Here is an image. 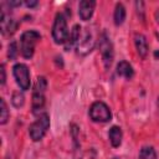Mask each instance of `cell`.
<instances>
[{"instance_id":"obj_1","label":"cell","mask_w":159,"mask_h":159,"mask_svg":"<svg viewBox=\"0 0 159 159\" xmlns=\"http://www.w3.org/2000/svg\"><path fill=\"white\" fill-rule=\"evenodd\" d=\"M41 39V35L35 30L25 31L20 37V51L25 58H31L36 47V43Z\"/></svg>"},{"instance_id":"obj_2","label":"cell","mask_w":159,"mask_h":159,"mask_svg":"<svg viewBox=\"0 0 159 159\" xmlns=\"http://www.w3.org/2000/svg\"><path fill=\"white\" fill-rule=\"evenodd\" d=\"M68 29H67V22L66 17L63 14L58 12L55 17L53 26H52V37L56 43H66L68 40Z\"/></svg>"},{"instance_id":"obj_3","label":"cell","mask_w":159,"mask_h":159,"mask_svg":"<svg viewBox=\"0 0 159 159\" xmlns=\"http://www.w3.org/2000/svg\"><path fill=\"white\" fill-rule=\"evenodd\" d=\"M48 127H50V117L47 113H42L29 128V133H30L31 139L34 142L41 140L43 138V135L46 134Z\"/></svg>"},{"instance_id":"obj_4","label":"cell","mask_w":159,"mask_h":159,"mask_svg":"<svg viewBox=\"0 0 159 159\" xmlns=\"http://www.w3.org/2000/svg\"><path fill=\"white\" fill-rule=\"evenodd\" d=\"M47 87V81L45 77H39L34 86L32 93V111L36 113L37 111L42 109L45 104V89Z\"/></svg>"},{"instance_id":"obj_5","label":"cell","mask_w":159,"mask_h":159,"mask_svg":"<svg viewBox=\"0 0 159 159\" xmlns=\"http://www.w3.org/2000/svg\"><path fill=\"white\" fill-rule=\"evenodd\" d=\"M89 117L93 122H97V123H106L108 120H111L112 118V113H111V109L109 107L104 103V102H101V101H97L94 102L91 108H89Z\"/></svg>"},{"instance_id":"obj_6","label":"cell","mask_w":159,"mask_h":159,"mask_svg":"<svg viewBox=\"0 0 159 159\" xmlns=\"http://www.w3.org/2000/svg\"><path fill=\"white\" fill-rule=\"evenodd\" d=\"M99 52H101L104 67L109 68L113 62L114 52H113V45L111 42V39L106 32H102V35L99 36Z\"/></svg>"},{"instance_id":"obj_7","label":"cell","mask_w":159,"mask_h":159,"mask_svg":"<svg viewBox=\"0 0 159 159\" xmlns=\"http://www.w3.org/2000/svg\"><path fill=\"white\" fill-rule=\"evenodd\" d=\"M12 73L16 80V83L22 91H26L30 88V72L26 65L24 63H16L12 67Z\"/></svg>"},{"instance_id":"obj_8","label":"cell","mask_w":159,"mask_h":159,"mask_svg":"<svg viewBox=\"0 0 159 159\" xmlns=\"http://www.w3.org/2000/svg\"><path fill=\"white\" fill-rule=\"evenodd\" d=\"M77 45H78V52H81V53H87L93 48L94 40H93V35L89 32L88 29H86L84 34L80 36Z\"/></svg>"},{"instance_id":"obj_9","label":"cell","mask_w":159,"mask_h":159,"mask_svg":"<svg viewBox=\"0 0 159 159\" xmlns=\"http://www.w3.org/2000/svg\"><path fill=\"white\" fill-rule=\"evenodd\" d=\"M96 1L93 0H82L78 5V15L83 21H87L92 17L94 11Z\"/></svg>"},{"instance_id":"obj_10","label":"cell","mask_w":159,"mask_h":159,"mask_svg":"<svg viewBox=\"0 0 159 159\" xmlns=\"http://www.w3.org/2000/svg\"><path fill=\"white\" fill-rule=\"evenodd\" d=\"M0 22H1V32L4 35H11L17 29V22L14 19H11L10 16H6L4 12L1 14Z\"/></svg>"},{"instance_id":"obj_11","label":"cell","mask_w":159,"mask_h":159,"mask_svg":"<svg viewBox=\"0 0 159 159\" xmlns=\"http://www.w3.org/2000/svg\"><path fill=\"white\" fill-rule=\"evenodd\" d=\"M134 43H135V48H137L138 55L142 58H145L147 55H148V42H147L145 36L142 35V34H135V36H134Z\"/></svg>"},{"instance_id":"obj_12","label":"cell","mask_w":159,"mask_h":159,"mask_svg":"<svg viewBox=\"0 0 159 159\" xmlns=\"http://www.w3.org/2000/svg\"><path fill=\"white\" fill-rule=\"evenodd\" d=\"M122 137H123V133H122V129H120L118 125H113V127L109 129V132H108L109 142H111V144H112L114 148H117V147L120 145V143H122Z\"/></svg>"},{"instance_id":"obj_13","label":"cell","mask_w":159,"mask_h":159,"mask_svg":"<svg viewBox=\"0 0 159 159\" xmlns=\"http://www.w3.org/2000/svg\"><path fill=\"white\" fill-rule=\"evenodd\" d=\"M117 73L120 76V77H124L127 80H130L134 75V71H133V67L130 66L129 62L127 61H120L118 65H117Z\"/></svg>"},{"instance_id":"obj_14","label":"cell","mask_w":159,"mask_h":159,"mask_svg":"<svg viewBox=\"0 0 159 159\" xmlns=\"http://www.w3.org/2000/svg\"><path fill=\"white\" fill-rule=\"evenodd\" d=\"M80 36H81V27H80V25H75L72 27L71 34L68 36V40L66 42V50H70L73 45H77L78 40H80Z\"/></svg>"},{"instance_id":"obj_15","label":"cell","mask_w":159,"mask_h":159,"mask_svg":"<svg viewBox=\"0 0 159 159\" xmlns=\"http://www.w3.org/2000/svg\"><path fill=\"white\" fill-rule=\"evenodd\" d=\"M113 19H114V24L118 26V25H122L124 19H125V7L123 6V4L118 2L116 5V9H114V15H113Z\"/></svg>"},{"instance_id":"obj_16","label":"cell","mask_w":159,"mask_h":159,"mask_svg":"<svg viewBox=\"0 0 159 159\" xmlns=\"http://www.w3.org/2000/svg\"><path fill=\"white\" fill-rule=\"evenodd\" d=\"M139 159H157V153L153 147L145 145L139 152Z\"/></svg>"},{"instance_id":"obj_17","label":"cell","mask_w":159,"mask_h":159,"mask_svg":"<svg viewBox=\"0 0 159 159\" xmlns=\"http://www.w3.org/2000/svg\"><path fill=\"white\" fill-rule=\"evenodd\" d=\"M0 103H1V117H0V123L1 124H5L9 119V109H7V106H6V102L4 98L0 99Z\"/></svg>"},{"instance_id":"obj_18","label":"cell","mask_w":159,"mask_h":159,"mask_svg":"<svg viewBox=\"0 0 159 159\" xmlns=\"http://www.w3.org/2000/svg\"><path fill=\"white\" fill-rule=\"evenodd\" d=\"M11 102H12V104L15 106V107H21L22 104H24V94L22 93H20V92H14V94H12V99H11Z\"/></svg>"},{"instance_id":"obj_19","label":"cell","mask_w":159,"mask_h":159,"mask_svg":"<svg viewBox=\"0 0 159 159\" xmlns=\"http://www.w3.org/2000/svg\"><path fill=\"white\" fill-rule=\"evenodd\" d=\"M7 55H9L10 60H14L16 57V55H17V47H16V42L15 41H12L9 45V53Z\"/></svg>"},{"instance_id":"obj_20","label":"cell","mask_w":159,"mask_h":159,"mask_svg":"<svg viewBox=\"0 0 159 159\" xmlns=\"http://www.w3.org/2000/svg\"><path fill=\"white\" fill-rule=\"evenodd\" d=\"M135 7H137V11L138 14L140 12V19H144V15H143V7H144V2L143 1H135Z\"/></svg>"},{"instance_id":"obj_21","label":"cell","mask_w":159,"mask_h":159,"mask_svg":"<svg viewBox=\"0 0 159 159\" xmlns=\"http://www.w3.org/2000/svg\"><path fill=\"white\" fill-rule=\"evenodd\" d=\"M1 84H4L5 83V80H6V76H5V66L4 65H1Z\"/></svg>"},{"instance_id":"obj_22","label":"cell","mask_w":159,"mask_h":159,"mask_svg":"<svg viewBox=\"0 0 159 159\" xmlns=\"http://www.w3.org/2000/svg\"><path fill=\"white\" fill-rule=\"evenodd\" d=\"M10 6H19V5H21V1H10V2H7Z\"/></svg>"},{"instance_id":"obj_23","label":"cell","mask_w":159,"mask_h":159,"mask_svg":"<svg viewBox=\"0 0 159 159\" xmlns=\"http://www.w3.org/2000/svg\"><path fill=\"white\" fill-rule=\"evenodd\" d=\"M26 5H27L29 7H32V6L37 5V1H26Z\"/></svg>"},{"instance_id":"obj_24","label":"cell","mask_w":159,"mask_h":159,"mask_svg":"<svg viewBox=\"0 0 159 159\" xmlns=\"http://www.w3.org/2000/svg\"><path fill=\"white\" fill-rule=\"evenodd\" d=\"M155 19H157V22H159V10L155 11Z\"/></svg>"},{"instance_id":"obj_25","label":"cell","mask_w":159,"mask_h":159,"mask_svg":"<svg viewBox=\"0 0 159 159\" xmlns=\"http://www.w3.org/2000/svg\"><path fill=\"white\" fill-rule=\"evenodd\" d=\"M158 111H159V97H158Z\"/></svg>"}]
</instances>
